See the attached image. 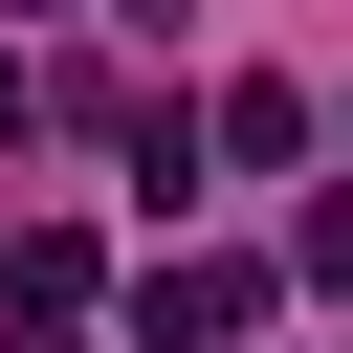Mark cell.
<instances>
[{"label":"cell","instance_id":"3","mask_svg":"<svg viewBox=\"0 0 353 353\" xmlns=\"http://www.w3.org/2000/svg\"><path fill=\"white\" fill-rule=\"evenodd\" d=\"M309 287H353V199H309Z\"/></svg>","mask_w":353,"mask_h":353},{"label":"cell","instance_id":"1","mask_svg":"<svg viewBox=\"0 0 353 353\" xmlns=\"http://www.w3.org/2000/svg\"><path fill=\"white\" fill-rule=\"evenodd\" d=\"M132 331H154V353H221V331H265V265H221V243H199V265H154V287H132Z\"/></svg>","mask_w":353,"mask_h":353},{"label":"cell","instance_id":"2","mask_svg":"<svg viewBox=\"0 0 353 353\" xmlns=\"http://www.w3.org/2000/svg\"><path fill=\"white\" fill-rule=\"evenodd\" d=\"M0 331H88V243H66V221L0 243Z\"/></svg>","mask_w":353,"mask_h":353},{"label":"cell","instance_id":"4","mask_svg":"<svg viewBox=\"0 0 353 353\" xmlns=\"http://www.w3.org/2000/svg\"><path fill=\"white\" fill-rule=\"evenodd\" d=\"M22 110H44V88H22V44H0V132H22Z\"/></svg>","mask_w":353,"mask_h":353}]
</instances>
